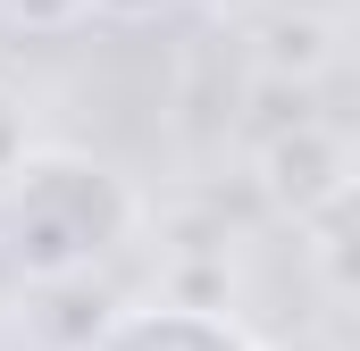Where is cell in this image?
Here are the masks:
<instances>
[{
    "instance_id": "6da1fadb",
    "label": "cell",
    "mask_w": 360,
    "mask_h": 351,
    "mask_svg": "<svg viewBox=\"0 0 360 351\" xmlns=\"http://www.w3.org/2000/svg\"><path fill=\"white\" fill-rule=\"evenodd\" d=\"M134 226V201L109 168H92L76 151H34L8 168L0 192V234L25 276H76L92 267L117 234Z\"/></svg>"
},
{
    "instance_id": "7a4b0ae2",
    "label": "cell",
    "mask_w": 360,
    "mask_h": 351,
    "mask_svg": "<svg viewBox=\"0 0 360 351\" xmlns=\"http://www.w3.org/2000/svg\"><path fill=\"white\" fill-rule=\"evenodd\" d=\"M84 351H252V343L235 326H218V318H193V310H126Z\"/></svg>"
},
{
    "instance_id": "3957f363",
    "label": "cell",
    "mask_w": 360,
    "mask_h": 351,
    "mask_svg": "<svg viewBox=\"0 0 360 351\" xmlns=\"http://www.w3.org/2000/svg\"><path fill=\"white\" fill-rule=\"evenodd\" d=\"M0 17L25 25V34H68V25L92 17V0H0Z\"/></svg>"
},
{
    "instance_id": "277c9868",
    "label": "cell",
    "mask_w": 360,
    "mask_h": 351,
    "mask_svg": "<svg viewBox=\"0 0 360 351\" xmlns=\"http://www.w3.org/2000/svg\"><path fill=\"white\" fill-rule=\"evenodd\" d=\"M168 0H92V17H160Z\"/></svg>"
}]
</instances>
